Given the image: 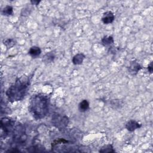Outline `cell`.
<instances>
[{
    "label": "cell",
    "mask_w": 153,
    "mask_h": 153,
    "mask_svg": "<svg viewBox=\"0 0 153 153\" xmlns=\"http://www.w3.org/2000/svg\"><path fill=\"white\" fill-rule=\"evenodd\" d=\"M29 85V77L22 76L18 78L6 92V95L9 101L13 102L22 100L28 90Z\"/></svg>",
    "instance_id": "obj_1"
},
{
    "label": "cell",
    "mask_w": 153,
    "mask_h": 153,
    "mask_svg": "<svg viewBox=\"0 0 153 153\" xmlns=\"http://www.w3.org/2000/svg\"><path fill=\"white\" fill-rule=\"evenodd\" d=\"M49 105V98L46 95H36L31 99L29 110L33 118L36 120H41L48 114Z\"/></svg>",
    "instance_id": "obj_2"
},
{
    "label": "cell",
    "mask_w": 153,
    "mask_h": 153,
    "mask_svg": "<svg viewBox=\"0 0 153 153\" xmlns=\"http://www.w3.org/2000/svg\"><path fill=\"white\" fill-rule=\"evenodd\" d=\"M13 139L18 145H23L27 139V136L23 126L19 125L13 131Z\"/></svg>",
    "instance_id": "obj_3"
},
{
    "label": "cell",
    "mask_w": 153,
    "mask_h": 153,
    "mask_svg": "<svg viewBox=\"0 0 153 153\" xmlns=\"http://www.w3.org/2000/svg\"><path fill=\"white\" fill-rule=\"evenodd\" d=\"M14 129V122L11 119L4 117L1 120V138L4 137L6 138L7 136L13 133Z\"/></svg>",
    "instance_id": "obj_4"
},
{
    "label": "cell",
    "mask_w": 153,
    "mask_h": 153,
    "mask_svg": "<svg viewBox=\"0 0 153 153\" xmlns=\"http://www.w3.org/2000/svg\"><path fill=\"white\" fill-rule=\"evenodd\" d=\"M69 120L65 115H62L60 114H55L52 117L53 124L59 130L64 129L68 124Z\"/></svg>",
    "instance_id": "obj_5"
},
{
    "label": "cell",
    "mask_w": 153,
    "mask_h": 153,
    "mask_svg": "<svg viewBox=\"0 0 153 153\" xmlns=\"http://www.w3.org/2000/svg\"><path fill=\"white\" fill-rule=\"evenodd\" d=\"M141 69V66L139 63L136 60L132 61L129 66V71L133 75L137 74Z\"/></svg>",
    "instance_id": "obj_6"
},
{
    "label": "cell",
    "mask_w": 153,
    "mask_h": 153,
    "mask_svg": "<svg viewBox=\"0 0 153 153\" xmlns=\"http://www.w3.org/2000/svg\"><path fill=\"white\" fill-rule=\"evenodd\" d=\"M114 19V14L111 11H107L104 14L102 18V21L104 24H109L112 23Z\"/></svg>",
    "instance_id": "obj_7"
},
{
    "label": "cell",
    "mask_w": 153,
    "mask_h": 153,
    "mask_svg": "<svg viewBox=\"0 0 153 153\" xmlns=\"http://www.w3.org/2000/svg\"><path fill=\"white\" fill-rule=\"evenodd\" d=\"M141 127V125L135 120H130L126 125V129L130 132H133L136 129L140 128Z\"/></svg>",
    "instance_id": "obj_8"
},
{
    "label": "cell",
    "mask_w": 153,
    "mask_h": 153,
    "mask_svg": "<svg viewBox=\"0 0 153 153\" xmlns=\"http://www.w3.org/2000/svg\"><path fill=\"white\" fill-rule=\"evenodd\" d=\"M41 50L40 47L37 46L32 47L29 50V54L33 58H36L40 55Z\"/></svg>",
    "instance_id": "obj_9"
},
{
    "label": "cell",
    "mask_w": 153,
    "mask_h": 153,
    "mask_svg": "<svg viewBox=\"0 0 153 153\" xmlns=\"http://www.w3.org/2000/svg\"><path fill=\"white\" fill-rule=\"evenodd\" d=\"M78 108L81 112H86L89 109V103L87 100H83L80 103Z\"/></svg>",
    "instance_id": "obj_10"
},
{
    "label": "cell",
    "mask_w": 153,
    "mask_h": 153,
    "mask_svg": "<svg viewBox=\"0 0 153 153\" xmlns=\"http://www.w3.org/2000/svg\"><path fill=\"white\" fill-rule=\"evenodd\" d=\"M85 56L83 53H78L74 56L73 59V63L74 65H80L83 63Z\"/></svg>",
    "instance_id": "obj_11"
},
{
    "label": "cell",
    "mask_w": 153,
    "mask_h": 153,
    "mask_svg": "<svg viewBox=\"0 0 153 153\" xmlns=\"http://www.w3.org/2000/svg\"><path fill=\"white\" fill-rule=\"evenodd\" d=\"M100 152H114L115 150L114 149V148L112 145L108 144L104 145L101 148V149L99 150Z\"/></svg>",
    "instance_id": "obj_12"
},
{
    "label": "cell",
    "mask_w": 153,
    "mask_h": 153,
    "mask_svg": "<svg viewBox=\"0 0 153 153\" xmlns=\"http://www.w3.org/2000/svg\"><path fill=\"white\" fill-rule=\"evenodd\" d=\"M55 58V56L54 53H53L52 52H49L44 56V57L43 58V60L46 63H50L52 61H53Z\"/></svg>",
    "instance_id": "obj_13"
},
{
    "label": "cell",
    "mask_w": 153,
    "mask_h": 153,
    "mask_svg": "<svg viewBox=\"0 0 153 153\" xmlns=\"http://www.w3.org/2000/svg\"><path fill=\"white\" fill-rule=\"evenodd\" d=\"M13 13V9L11 6H7L6 7H4V9L3 10V14L4 16H9L12 15Z\"/></svg>",
    "instance_id": "obj_14"
},
{
    "label": "cell",
    "mask_w": 153,
    "mask_h": 153,
    "mask_svg": "<svg viewBox=\"0 0 153 153\" xmlns=\"http://www.w3.org/2000/svg\"><path fill=\"white\" fill-rule=\"evenodd\" d=\"M102 43L105 46L114 43V39L112 37H104L102 40Z\"/></svg>",
    "instance_id": "obj_15"
},
{
    "label": "cell",
    "mask_w": 153,
    "mask_h": 153,
    "mask_svg": "<svg viewBox=\"0 0 153 153\" xmlns=\"http://www.w3.org/2000/svg\"><path fill=\"white\" fill-rule=\"evenodd\" d=\"M4 45H6V46L9 48H10L11 47H12L13 46H14L15 44V41L13 39H11V38H9L6 40H4Z\"/></svg>",
    "instance_id": "obj_16"
},
{
    "label": "cell",
    "mask_w": 153,
    "mask_h": 153,
    "mask_svg": "<svg viewBox=\"0 0 153 153\" xmlns=\"http://www.w3.org/2000/svg\"><path fill=\"white\" fill-rule=\"evenodd\" d=\"M148 71L150 73H152V62H151L148 66Z\"/></svg>",
    "instance_id": "obj_17"
},
{
    "label": "cell",
    "mask_w": 153,
    "mask_h": 153,
    "mask_svg": "<svg viewBox=\"0 0 153 153\" xmlns=\"http://www.w3.org/2000/svg\"><path fill=\"white\" fill-rule=\"evenodd\" d=\"M40 1H31V3L33 5H38L40 3Z\"/></svg>",
    "instance_id": "obj_18"
}]
</instances>
